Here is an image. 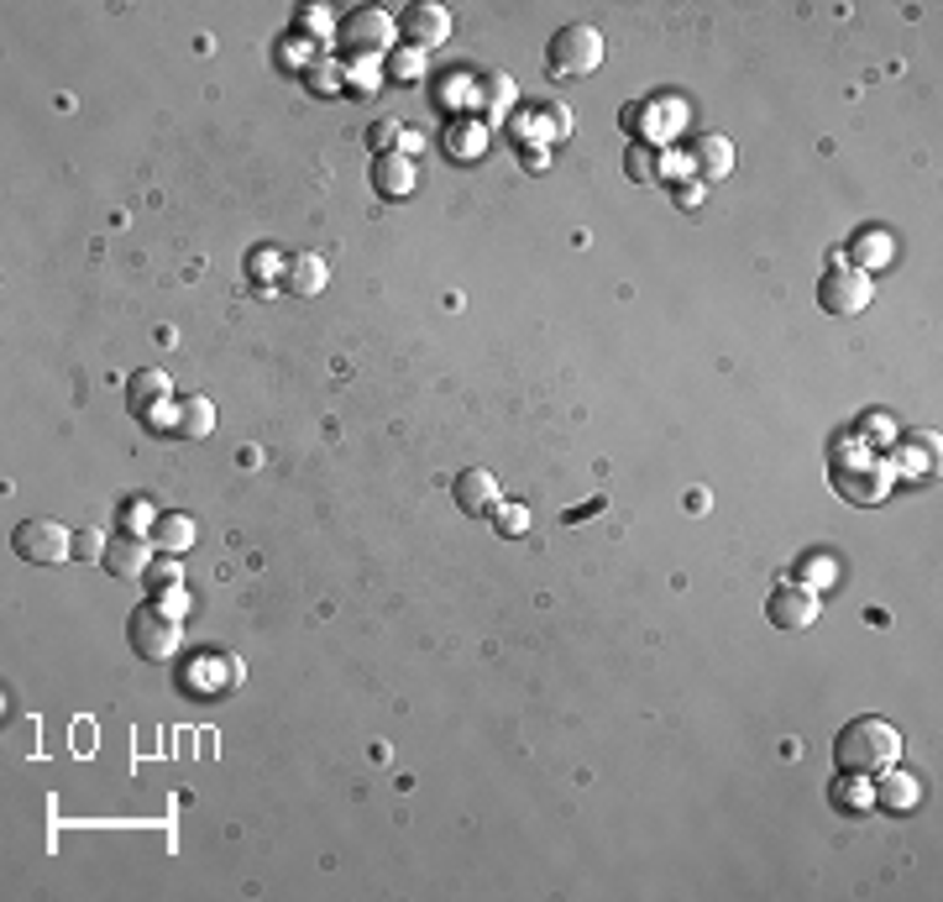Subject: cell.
Segmentation results:
<instances>
[{
	"label": "cell",
	"instance_id": "obj_1",
	"mask_svg": "<svg viewBox=\"0 0 943 902\" xmlns=\"http://www.w3.org/2000/svg\"><path fill=\"white\" fill-rule=\"evenodd\" d=\"M833 761H839V772H855V777L891 772L902 761V729L891 719H876V714L850 719L839 729V740H833Z\"/></svg>",
	"mask_w": 943,
	"mask_h": 902
},
{
	"label": "cell",
	"instance_id": "obj_2",
	"mask_svg": "<svg viewBox=\"0 0 943 902\" xmlns=\"http://www.w3.org/2000/svg\"><path fill=\"white\" fill-rule=\"evenodd\" d=\"M126 635H131V651L142 662H174L178 646H184V619H178L174 609H163V603H148V609L131 614Z\"/></svg>",
	"mask_w": 943,
	"mask_h": 902
},
{
	"label": "cell",
	"instance_id": "obj_3",
	"mask_svg": "<svg viewBox=\"0 0 943 902\" xmlns=\"http://www.w3.org/2000/svg\"><path fill=\"white\" fill-rule=\"evenodd\" d=\"M336 32H341V48H347L352 59L373 63V59H384V53H393L399 22L388 16L384 5H356V11H347V22Z\"/></svg>",
	"mask_w": 943,
	"mask_h": 902
},
{
	"label": "cell",
	"instance_id": "obj_4",
	"mask_svg": "<svg viewBox=\"0 0 943 902\" xmlns=\"http://www.w3.org/2000/svg\"><path fill=\"white\" fill-rule=\"evenodd\" d=\"M545 63H551V74H561V79H588L592 68L603 63V32L588 27V22L561 27L551 37V48H545Z\"/></svg>",
	"mask_w": 943,
	"mask_h": 902
},
{
	"label": "cell",
	"instance_id": "obj_5",
	"mask_svg": "<svg viewBox=\"0 0 943 902\" xmlns=\"http://www.w3.org/2000/svg\"><path fill=\"white\" fill-rule=\"evenodd\" d=\"M870 300H876V284H870V273L855 268V263H833V268L823 273V284H818V304H823L828 315H839V321L870 310Z\"/></svg>",
	"mask_w": 943,
	"mask_h": 902
},
{
	"label": "cell",
	"instance_id": "obj_6",
	"mask_svg": "<svg viewBox=\"0 0 943 902\" xmlns=\"http://www.w3.org/2000/svg\"><path fill=\"white\" fill-rule=\"evenodd\" d=\"M11 546H16V556L32 562V567H53L63 556H74V530H63L59 519H22L11 530Z\"/></svg>",
	"mask_w": 943,
	"mask_h": 902
},
{
	"label": "cell",
	"instance_id": "obj_7",
	"mask_svg": "<svg viewBox=\"0 0 943 902\" xmlns=\"http://www.w3.org/2000/svg\"><path fill=\"white\" fill-rule=\"evenodd\" d=\"M393 22H399V37H404L410 48H419V53H436V48H445V37H451V11H445V5H430V0L404 5Z\"/></svg>",
	"mask_w": 943,
	"mask_h": 902
},
{
	"label": "cell",
	"instance_id": "obj_8",
	"mask_svg": "<svg viewBox=\"0 0 943 902\" xmlns=\"http://www.w3.org/2000/svg\"><path fill=\"white\" fill-rule=\"evenodd\" d=\"M766 619L776 630H807V625L818 619V593L802 588V582H781V588H770Z\"/></svg>",
	"mask_w": 943,
	"mask_h": 902
},
{
	"label": "cell",
	"instance_id": "obj_9",
	"mask_svg": "<svg viewBox=\"0 0 943 902\" xmlns=\"http://www.w3.org/2000/svg\"><path fill=\"white\" fill-rule=\"evenodd\" d=\"M100 567L111 572L116 582H137V577H148V567H152L148 536H111V541H105V556H100Z\"/></svg>",
	"mask_w": 943,
	"mask_h": 902
},
{
	"label": "cell",
	"instance_id": "obj_10",
	"mask_svg": "<svg viewBox=\"0 0 943 902\" xmlns=\"http://www.w3.org/2000/svg\"><path fill=\"white\" fill-rule=\"evenodd\" d=\"M441 148L451 163H477V158H488V126L477 116H451L441 131Z\"/></svg>",
	"mask_w": 943,
	"mask_h": 902
},
{
	"label": "cell",
	"instance_id": "obj_11",
	"mask_svg": "<svg viewBox=\"0 0 943 902\" xmlns=\"http://www.w3.org/2000/svg\"><path fill=\"white\" fill-rule=\"evenodd\" d=\"M451 493H456V510L462 514H493V504H499V478H493L488 467H467V473H456Z\"/></svg>",
	"mask_w": 943,
	"mask_h": 902
},
{
	"label": "cell",
	"instance_id": "obj_12",
	"mask_svg": "<svg viewBox=\"0 0 943 902\" xmlns=\"http://www.w3.org/2000/svg\"><path fill=\"white\" fill-rule=\"evenodd\" d=\"M373 189H378L384 200H410L414 195V163L404 158V152H384V158H373Z\"/></svg>",
	"mask_w": 943,
	"mask_h": 902
},
{
	"label": "cell",
	"instance_id": "obj_13",
	"mask_svg": "<svg viewBox=\"0 0 943 902\" xmlns=\"http://www.w3.org/2000/svg\"><path fill=\"white\" fill-rule=\"evenodd\" d=\"M168 393H174L168 373H163V367H142V373L126 384V404H131V415H152V410L168 404Z\"/></svg>",
	"mask_w": 943,
	"mask_h": 902
},
{
	"label": "cell",
	"instance_id": "obj_14",
	"mask_svg": "<svg viewBox=\"0 0 943 902\" xmlns=\"http://www.w3.org/2000/svg\"><path fill=\"white\" fill-rule=\"evenodd\" d=\"M325 284H330V268H325L320 252H299V258H289V273H284V289H289V295L315 300Z\"/></svg>",
	"mask_w": 943,
	"mask_h": 902
},
{
	"label": "cell",
	"instance_id": "obj_15",
	"mask_svg": "<svg viewBox=\"0 0 943 902\" xmlns=\"http://www.w3.org/2000/svg\"><path fill=\"white\" fill-rule=\"evenodd\" d=\"M692 158H697L703 179H724V174L734 168V142H729V137H718V131H707V137H697Z\"/></svg>",
	"mask_w": 943,
	"mask_h": 902
},
{
	"label": "cell",
	"instance_id": "obj_16",
	"mask_svg": "<svg viewBox=\"0 0 943 902\" xmlns=\"http://www.w3.org/2000/svg\"><path fill=\"white\" fill-rule=\"evenodd\" d=\"M174 430H178V436H189V441H205L210 430H215V404H210L205 393H189V399L178 404Z\"/></svg>",
	"mask_w": 943,
	"mask_h": 902
},
{
	"label": "cell",
	"instance_id": "obj_17",
	"mask_svg": "<svg viewBox=\"0 0 943 902\" xmlns=\"http://www.w3.org/2000/svg\"><path fill=\"white\" fill-rule=\"evenodd\" d=\"M148 536H152V546H163V551H189V546H194V519H189V514H158Z\"/></svg>",
	"mask_w": 943,
	"mask_h": 902
},
{
	"label": "cell",
	"instance_id": "obj_18",
	"mask_svg": "<svg viewBox=\"0 0 943 902\" xmlns=\"http://www.w3.org/2000/svg\"><path fill=\"white\" fill-rule=\"evenodd\" d=\"M477 105H482L488 116H508V111H514V79H508V74H482Z\"/></svg>",
	"mask_w": 943,
	"mask_h": 902
},
{
	"label": "cell",
	"instance_id": "obj_19",
	"mask_svg": "<svg viewBox=\"0 0 943 902\" xmlns=\"http://www.w3.org/2000/svg\"><path fill=\"white\" fill-rule=\"evenodd\" d=\"M870 798H876V803H881V809H917V782L913 777H902V772H885V782L876 787V792H870Z\"/></svg>",
	"mask_w": 943,
	"mask_h": 902
},
{
	"label": "cell",
	"instance_id": "obj_20",
	"mask_svg": "<svg viewBox=\"0 0 943 902\" xmlns=\"http://www.w3.org/2000/svg\"><path fill=\"white\" fill-rule=\"evenodd\" d=\"M388 74H393V85H419V74H425V53L419 48H393L388 53Z\"/></svg>",
	"mask_w": 943,
	"mask_h": 902
},
{
	"label": "cell",
	"instance_id": "obj_21",
	"mask_svg": "<svg viewBox=\"0 0 943 902\" xmlns=\"http://www.w3.org/2000/svg\"><path fill=\"white\" fill-rule=\"evenodd\" d=\"M833 803H839V809H865V803H876V798H870V787L859 782L855 772H839V782H833Z\"/></svg>",
	"mask_w": 943,
	"mask_h": 902
},
{
	"label": "cell",
	"instance_id": "obj_22",
	"mask_svg": "<svg viewBox=\"0 0 943 902\" xmlns=\"http://www.w3.org/2000/svg\"><path fill=\"white\" fill-rule=\"evenodd\" d=\"M493 525H499L503 541H514V536H525L530 530V510H519V504H493Z\"/></svg>",
	"mask_w": 943,
	"mask_h": 902
},
{
	"label": "cell",
	"instance_id": "obj_23",
	"mask_svg": "<svg viewBox=\"0 0 943 902\" xmlns=\"http://www.w3.org/2000/svg\"><path fill=\"white\" fill-rule=\"evenodd\" d=\"M393 142H404V131H399V121H373L367 126V148H373V158H384V152H393Z\"/></svg>",
	"mask_w": 943,
	"mask_h": 902
},
{
	"label": "cell",
	"instance_id": "obj_24",
	"mask_svg": "<svg viewBox=\"0 0 943 902\" xmlns=\"http://www.w3.org/2000/svg\"><path fill=\"white\" fill-rule=\"evenodd\" d=\"M535 131H540V137H556V142H566V137H571V111H566V105H545Z\"/></svg>",
	"mask_w": 943,
	"mask_h": 902
},
{
	"label": "cell",
	"instance_id": "obj_25",
	"mask_svg": "<svg viewBox=\"0 0 943 902\" xmlns=\"http://www.w3.org/2000/svg\"><path fill=\"white\" fill-rule=\"evenodd\" d=\"M105 530H74V562H100L105 556Z\"/></svg>",
	"mask_w": 943,
	"mask_h": 902
},
{
	"label": "cell",
	"instance_id": "obj_26",
	"mask_svg": "<svg viewBox=\"0 0 943 902\" xmlns=\"http://www.w3.org/2000/svg\"><path fill=\"white\" fill-rule=\"evenodd\" d=\"M178 577H184V572H178V562H152L142 582H152V588H174Z\"/></svg>",
	"mask_w": 943,
	"mask_h": 902
},
{
	"label": "cell",
	"instance_id": "obj_27",
	"mask_svg": "<svg viewBox=\"0 0 943 902\" xmlns=\"http://www.w3.org/2000/svg\"><path fill=\"white\" fill-rule=\"evenodd\" d=\"M655 152L650 148H634L629 152V179H655V163H650Z\"/></svg>",
	"mask_w": 943,
	"mask_h": 902
},
{
	"label": "cell",
	"instance_id": "obj_28",
	"mask_svg": "<svg viewBox=\"0 0 943 902\" xmlns=\"http://www.w3.org/2000/svg\"><path fill=\"white\" fill-rule=\"evenodd\" d=\"M525 168H530V174H540V168H545V148H525Z\"/></svg>",
	"mask_w": 943,
	"mask_h": 902
},
{
	"label": "cell",
	"instance_id": "obj_29",
	"mask_svg": "<svg viewBox=\"0 0 943 902\" xmlns=\"http://www.w3.org/2000/svg\"><path fill=\"white\" fill-rule=\"evenodd\" d=\"M624 126L640 131V126H645V111H640V105H624Z\"/></svg>",
	"mask_w": 943,
	"mask_h": 902
}]
</instances>
